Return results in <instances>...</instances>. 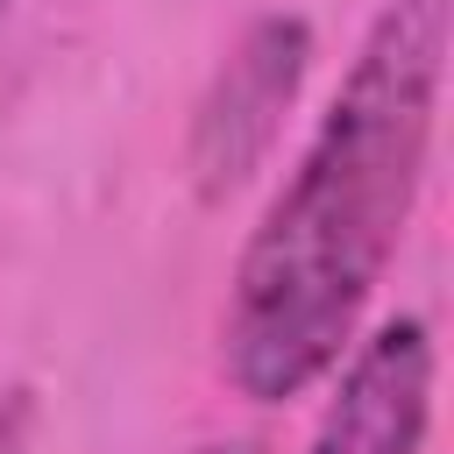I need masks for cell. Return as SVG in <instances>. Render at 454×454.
<instances>
[{
	"mask_svg": "<svg viewBox=\"0 0 454 454\" xmlns=\"http://www.w3.org/2000/svg\"><path fill=\"white\" fill-rule=\"evenodd\" d=\"M454 0H383L319 128L248 227L227 305L220 376L248 404H291L340 369L426 184Z\"/></svg>",
	"mask_w": 454,
	"mask_h": 454,
	"instance_id": "cell-1",
	"label": "cell"
},
{
	"mask_svg": "<svg viewBox=\"0 0 454 454\" xmlns=\"http://www.w3.org/2000/svg\"><path fill=\"white\" fill-rule=\"evenodd\" d=\"M305 64H312V21L305 14H255L234 35V50L220 57V71L192 114L199 199H227L241 177L262 170V156L284 135V114L298 106Z\"/></svg>",
	"mask_w": 454,
	"mask_h": 454,
	"instance_id": "cell-2",
	"label": "cell"
},
{
	"mask_svg": "<svg viewBox=\"0 0 454 454\" xmlns=\"http://www.w3.org/2000/svg\"><path fill=\"white\" fill-rule=\"evenodd\" d=\"M433 426V333L419 312L369 326L340 369L305 454H426Z\"/></svg>",
	"mask_w": 454,
	"mask_h": 454,
	"instance_id": "cell-3",
	"label": "cell"
},
{
	"mask_svg": "<svg viewBox=\"0 0 454 454\" xmlns=\"http://www.w3.org/2000/svg\"><path fill=\"white\" fill-rule=\"evenodd\" d=\"M192 454H262L255 440H206V447H192Z\"/></svg>",
	"mask_w": 454,
	"mask_h": 454,
	"instance_id": "cell-4",
	"label": "cell"
},
{
	"mask_svg": "<svg viewBox=\"0 0 454 454\" xmlns=\"http://www.w3.org/2000/svg\"><path fill=\"white\" fill-rule=\"evenodd\" d=\"M0 7H7V0H0Z\"/></svg>",
	"mask_w": 454,
	"mask_h": 454,
	"instance_id": "cell-5",
	"label": "cell"
}]
</instances>
